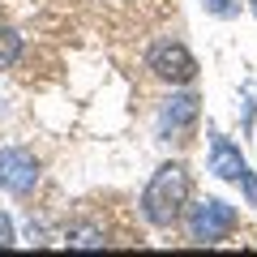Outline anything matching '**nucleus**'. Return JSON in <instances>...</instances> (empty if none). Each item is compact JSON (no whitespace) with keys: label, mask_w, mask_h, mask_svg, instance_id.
Returning a JSON list of instances; mask_svg holds the SVG:
<instances>
[{"label":"nucleus","mask_w":257,"mask_h":257,"mask_svg":"<svg viewBox=\"0 0 257 257\" xmlns=\"http://www.w3.org/2000/svg\"><path fill=\"white\" fill-rule=\"evenodd\" d=\"M189 189H193L189 167L184 163H163L146 180V189H142V219L150 227H172L184 214V206H189Z\"/></svg>","instance_id":"obj_1"},{"label":"nucleus","mask_w":257,"mask_h":257,"mask_svg":"<svg viewBox=\"0 0 257 257\" xmlns=\"http://www.w3.org/2000/svg\"><path fill=\"white\" fill-rule=\"evenodd\" d=\"M236 206L219 202V197H206V202L189 206V214H184V227H189V240L193 244H219V240L231 236V227H236Z\"/></svg>","instance_id":"obj_2"},{"label":"nucleus","mask_w":257,"mask_h":257,"mask_svg":"<svg viewBox=\"0 0 257 257\" xmlns=\"http://www.w3.org/2000/svg\"><path fill=\"white\" fill-rule=\"evenodd\" d=\"M210 172L219 176V180H227V184H240V189H244V202L257 206V180H253V172H248L240 146H231L219 128H210Z\"/></svg>","instance_id":"obj_3"},{"label":"nucleus","mask_w":257,"mask_h":257,"mask_svg":"<svg viewBox=\"0 0 257 257\" xmlns=\"http://www.w3.org/2000/svg\"><path fill=\"white\" fill-rule=\"evenodd\" d=\"M146 69L159 77V82H167V86H189L193 77H197L193 52L184 43H176V39H159V43L150 47L146 52Z\"/></svg>","instance_id":"obj_4"},{"label":"nucleus","mask_w":257,"mask_h":257,"mask_svg":"<svg viewBox=\"0 0 257 257\" xmlns=\"http://www.w3.org/2000/svg\"><path fill=\"white\" fill-rule=\"evenodd\" d=\"M39 184V159L26 146H0V189L13 197H26Z\"/></svg>","instance_id":"obj_5"},{"label":"nucleus","mask_w":257,"mask_h":257,"mask_svg":"<svg viewBox=\"0 0 257 257\" xmlns=\"http://www.w3.org/2000/svg\"><path fill=\"white\" fill-rule=\"evenodd\" d=\"M197 116H202V99L184 90V94H172V99L159 107L155 128H159V138H163V142H184L193 133V124H197Z\"/></svg>","instance_id":"obj_6"},{"label":"nucleus","mask_w":257,"mask_h":257,"mask_svg":"<svg viewBox=\"0 0 257 257\" xmlns=\"http://www.w3.org/2000/svg\"><path fill=\"white\" fill-rule=\"evenodd\" d=\"M18 56H22V35L13 26H0V73L5 69H13L18 64Z\"/></svg>","instance_id":"obj_7"},{"label":"nucleus","mask_w":257,"mask_h":257,"mask_svg":"<svg viewBox=\"0 0 257 257\" xmlns=\"http://www.w3.org/2000/svg\"><path fill=\"white\" fill-rule=\"evenodd\" d=\"M64 244H69V248H103L107 240H103V231H99V227H69Z\"/></svg>","instance_id":"obj_8"},{"label":"nucleus","mask_w":257,"mask_h":257,"mask_svg":"<svg viewBox=\"0 0 257 257\" xmlns=\"http://www.w3.org/2000/svg\"><path fill=\"white\" fill-rule=\"evenodd\" d=\"M202 9L219 22H231V18H240V0H202Z\"/></svg>","instance_id":"obj_9"},{"label":"nucleus","mask_w":257,"mask_h":257,"mask_svg":"<svg viewBox=\"0 0 257 257\" xmlns=\"http://www.w3.org/2000/svg\"><path fill=\"white\" fill-rule=\"evenodd\" d=\"M13 240H18V231H13V219L5 210H0V248H9Z\"/></svg>","instance_id":"obj_10"},{"label":"nucleus","mask_w":257,"mask_h":257,"mask_svg":"<svg viewBox=\"0 0 257 257\" xmlns=\"http://www.w3.org/2000/svg\"><path fill=\"white\" fill-rule=\"evenodd\" d=\"M253 13H257V0H253Z\"/></svg>","instance_id":"obj_11"}]
</instances>
